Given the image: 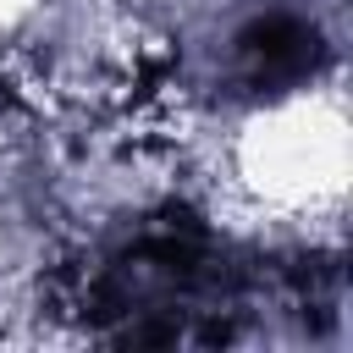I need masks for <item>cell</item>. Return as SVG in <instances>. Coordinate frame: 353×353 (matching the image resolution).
Instances as JSON below:
<instances>
[{"label":"cell","instance_id":"6da1fadb","mask_svg":"<svg viewBox=\"0 0 353 353\" xmlns=\"http://www.w3.org/2000/svg\"><path fill=\"white\" fill-rule=\"evenodd\" d=\"M83 336L110 347H226L254 331L270 303H336V276L314 265H265L188 210H160L94 243L61 281Z\"/></svg>","mask_w":353,"mask_h":353}]
</instances>
